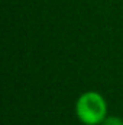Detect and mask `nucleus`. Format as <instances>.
Wrapping results in <instances>:
<instances>
[{
    "mask_svg": "<svg viewBox=\"0 0 123 125\" xmlns=\"http://www.w3.org/2000/svg\"><path fill=\"white\" fill-rule=\"evenodd\" d=\"M75 112L78 119L86 125L103 124L107 114V105L104 97L97 92L83 93L75 105Z\"/></svg>",
    "mask_w": 123,
    "mask_h": 125,
    "instance_id": "obj_1",
    "label": "nucleus"
},
{
    "mask_svg": "<svg viewBox=\"0 0 123 125\" xmlns=\"http://www.w3.org/2000/svg\"><path fill=\"white\" fill-rule=\"evenodd\" d=\"M101 125H123V119H120L119 116H109L103 121Z\"/></svg>",
    "mask_w": 123,
    "mask_h": 125,
    "instance_id": "obj_2",
    "label": "nucleus"
}]
</instances>
